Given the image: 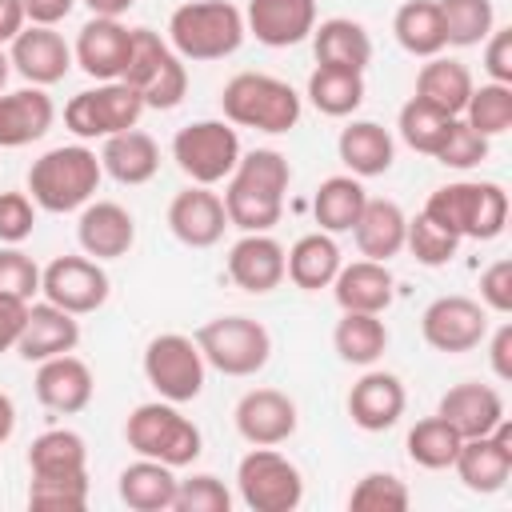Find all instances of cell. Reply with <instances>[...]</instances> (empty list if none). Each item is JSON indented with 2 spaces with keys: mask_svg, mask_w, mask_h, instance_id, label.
<instances>
[{
  "mask_svg": "<svg viewBox=\"0 0 512 512\" xmlns=\"http://www.w3.org/2000/svg\"><path fill=\"white\" fill-rule=\"evenodd\" d=\"M40 292V268L28 252H20L16 244L0 248V296H16V300H32Z\"/></svg>",
  "mask_w": 512,
  "mask_h": 512,
  "instance_id": "50",
  "label": "cell"
},
{
  "mask_svg": "<svg viewBox=\"0 0 512 512\" xmlns=\"http://www.w3.org/2000/svg\"><path fill=\"white\" fill-rule=\"evenodd\" d=\"M8 60H12V72H20L28 84L48 88V84H56V80L68 76V68H72V48L64 44V36H60L56 28L24 24L20 36L8 44Z\"/></svg>",
  "mask_w": 512,
  "mask_h": 512,
  "instance_id": "18",
  "label": "cell"
},
{
  "mask_svg": "<svg viewBox=\"0 0 512 512\" xmlns=\"http://www.w3.org/2000/svg\"><path fill=\"white\" fill-rule=\"evenodd\" d=\"M460 120L472 124V128H476L480 136H488V140L500 136V132H508V128H512V84L488 80V84L472 88V96H468Z\"/></svg>",
  "mask_w": 512,
  "mask_h": 512,
  "instance_id": "43",
  "label": "cell"
},
{
  "mask_svg": "<svg viewBox=\"0 0 512 512\" xmlns=\"http://www.w3.org/2000/svg\"><path fill=\"white\" fill-rule=\"evenodd\" d=\"M244 12L228 0H188L168 16V44L180 60H224L244 44Z\"/></svg>",
  "mask_w": 512,
  "mask_h": 512,
  "instance_id": "3",
  "label": "cell"
},
{
  "mask_svg": "<svg viewBox=\"0 0 512 512\" xmlns=\"http://www.w3.org/2000/svg\"><path fill=\"white\" fill-rule=\"evenodd\" d=\"M332 344L340 352L344 364H376L388 348V324L380 320V312H344L336 320V332H332Z\"/></svg>",
  "mask_w": 512,
  "mask_h": 512,
  "instance_id": "39",
  "label": "cell"
},
{
  "mask_svg": "<svg viewBox=\"0 0 512 512\" xmlns=\"http://www.w3.org/2000/svg\"><path fill=\"white\" fill-rule=\"evenodd\" d=\"M392 32H396V44L408 56H424L428 60V56H440L448 48L436 0H404L396 8V16H392Z\"/></svg>",
  "mask_w": 512,
  "mask_h": 512,
  "instance_id": "37",
  "label": "cell"
},
{
  "mask_svg": "<svg viewBox=\"0 0 512 512\" xmlns=\"http://www.w3.org/2000/svg\"><path fill=\"white\" fill-rule=\"evenodd\" d=\"M340 248L328 232H308L300 236L288 252H284V276L304 288V292H320V288H332L336 272H340Z\"/></svg>",
  "mask_w": 512,
  "mask_h": 512,
  "instance_id": "33",
  "label": "cell"
},
{
  "mask_svg": "<svg viewBox=\"0 0 512 512\" xmlns=\"http://www.w3.org/2000/svg\"><path fill=\"white\" fill-rule=\"evenodd\" d=\"M20 4H24V20L28 24H44V28H56L76 8V0H20Z\"/></svg>",
  "mask_w": 512,
  "mask_h": 512,
  "instance_id": "55",
  "label": "cell"
},
{
  "mask_svg": "<svg viewBox=\"0 0 512 512\" xmlns=\"http://www.w3.org/2000/svg\"><path fill=\"white\" fill-rule=\"evenodd\" d=\"M144 380L160 392V400L188 404L204 392V356L192 336L160 332L144 348Z\"/></svg>",
  "mask_w": 512,
  "mask_h": 512,
  "instance_id": "12",
  "label": "cell"
},
{
  "mask_svg": "<svg viewBox=\"0 0 512 512\" xmlns=\"http://www.w3.org/2000/svg\"><path fill=\"white\" fill-rule=\"evenodd\" d=\"M28 468L36 480L56 476H88V444L72 428H48L28 448Z\"/></svg>",
  "mask_w": 512,
  "mask_h": 512,
  "instance_id": "35",
  "label": "cell"
},
{
  "mask_svg": "<svg viewBox=\"0 0 512 512\" xmlns=\"http://www.w3.org/2000/svg\"><path fill=\"white\" fill-rule=\"evenodd\" d=\"M488 364L496 372V380H512V324L504 320L496 332H492V344H488Z\"/></svg>",
  "mask_w": 512,
  "mask_h": 512,
  "instance_id": "56",
  "label": "cell"
},
{
  "mask_svg": "<svg viewBox=\"0 0 512 512\" xmlns=\"http://www.w3.org/2000/svg\"><path fill=\"white\" fill-rule=\"evenodd\" d=\"M404 448H408V460H412V464H420V468H428V472H440V468H452V460H456V452H460V432H456L448 420L428 416V420L412 424Z\"/></svg>",
  "mask_w": 512,
  "mask_h": 512,
  "instance_id": "41",
  "label": "cell"
},
{
  "mask_svg": "<svg viewBox=\"0 0 512 512\" xmlns=\"http://www.w3.org/2000/svg\"><path fill=\"white\" fill-rule=\"evenodd\" d=\"M332 296L340 312H384L396 296V280L380 260H352V264H340L332 280Z\"/></svg>",
  "mask_w": 512,
  "mask_h": 512,
  "instance_id": "28",
  "label": "cell"
},
{
  "mask_svg": "<svg viewBox=\"0 0 512 512\" xmlns=\"http://www.w3.org/2000/svg\"><path fill=\"white\" fill-rule=\"evenodd\" d=\"M100 180H104L100 156L92 148H84V144L48 148L28 168L32 204L44 208V212H76V208H84L96 196Z\"/></svg>",
  "mask_w": 512,
  "mask_h": 512,
  "instance_id": "2",
  "label": "cell"
},
{
  "mask_svg": "<svg viewBox=\"0 0 512 512\" xmlns=\"http://www.w3.org/2000/svg\"><path fill=\"white\" fill-rule=\"evenodd\" d=\"M308 100L324 116H352L364 104V72L316 64V72L308 76Z\"/></svg>",
  "mask_w": 512,
  "mask_h": 512,
  "instance_id": "40",
  "label": "cell"
},
{
  "mask_svg": "<svg viewBox=\"0 0 512 512\" xmlns=\"http://www.w3.org/2000/svg\"><path fill=\"white\" fill-rule=\"evenodd\" d=\"M8 76H12V60H8V52L0 48V92H4V84H8Z\"/></svg>",
  "mask_w": 512,
  "mask_h": 512,
  "instance_id": "60",
  "label": "cell"
},
{
  "mask_svg": "<svg viewBox=\"0 0 512 512\" xmlns=\"http://www.w3.org/2000/svg\"><path fill=\"white\" fill-rule=\"evenodd\" d=\"M168 228L188 248H212V244H220V236L228 228L224 200L204 184H188L168 204Z\"/></svg>",
  "mask_w": 512,
  "mask_h": 512,
  "instance_id": "19",
  "label": "cell"
},
{
  "mask_svg": "<svg viewBox=\"0 0 512 512\" xmlns=\"http://www.w3.org/2000/svg\"><path fill=\"white\" fill-rule=\"evenodd\" d=\"M436 160H440L444 168L468 172V168H476V164H484V160H488V136H480L472 124H464V120L456 116V120L448 124L444 144L436 148Z\"/></svg>",
  "mask_w": 512,
  "mask_h": 512,
  "instance_id": "48",
  "label": "cell"
},
{
  "mask_svg": "<svg viewBox=\"0 0 512 512\" xmlns=\"http://www.w3.org/2000/svg\"><path fill=\"white\" fill-rule=\"evenodd\" d=\"M124 440L136 456L160 460L168 468H184L204 452L200 428L172 404V400H148L136 404L132 416L124 420Z\"/></svg>",
  "mask_w": 512,
  "mask_h": 512,
  "instance_id": "6",
  "label": "cell"
},
{
  "mask_svg": "<svg viewBox=\"0 0 512 512\" xmlns=\"http://www.w3.org/2000/svg\"><path fill=\"white\" fill-rule=\"evenodd\" d=\"M24 320H28V300L0 296V352L16 348V340L24 332Z\"/></svg>",
  "mask_w": 512,
  "mask_h": 512,
  "instance_id": "54",
  "label": "cell"
},
{
  "mask_svg": "<svg viewBox=\"0 0 512 512\" xmlns=\"http://www.w3.org/2000/svg\"><path fill=\"white\" fill-rule=\"evenodd\" d=\"M80 344V320L56 304H32L28 300V320H24V332L16 340V352L20 360L28 364H40V360H52V356H64V352H76Z\"/></svg>",
  "mask_w": 512,
  "mask_h": 512,
  "instance_id": "24",
  "label": "cell"
},
{
  "mask_svg": "<svg viewBox=\"0 0 512 512\" xmlns=\"http://www.w3.org/2000/svg\"><path fill=\"white\" fill-rule=\"evenodd\" d=\"M484 72L496 84H512V28H492L484 36Z\"/></svg>",
  "mask_w": 512,
  "mask_h": 512,
  "instance_id": "53",
  "label": "cell"
},
{
  "mask_svg": "<svg viewBox=\"0 0 512 512\" xmlns=\"http://www.w3.org/2000/svg\"><path fill=\"white\" fill-rule=\"evenodd\" d=\"M456 116H444L440 108H432V104H424V100H408L404 108H400V116H396V128H400V140L412 148V152H424V156H436V148L444 144V136H448V124H452Z\"/></svg>",
  "mask_w": 512,
  "mask_h": 512,
  "instance_id": "44",
  "label": "cell"
},
{
  "mask_svg": "<svg viewBox=\"0 0 512 512\" xmlns=\"http://www.w3.org/2000/svg\"><path fill=\"white\" fill-rule=\"evenodd\" d=\"M140 112L144 100L124 80H100L96 88H84L64 104V124L80 140H108L124 128H136Z\"/></svg>",
  "mask_w": 512,
  "mask_h": 512,
  "instance_id": "11",
  "label": "cell"
},
{
  "mask_svg": "<svg viewBox=\"0 0 512 512\" xmlns=\"http://www.w3.org/2000/svg\"><path fill=\"white\" fill-rule=\"evenodd\" d=\"M480 304L496 316L512 312V260H496L480 272Z\"/></svg>",
  "mask_w": 512,
  "mask_h": 512,
  "instance_id": "52",
  "label": "cell"
},
{
  "mask_svg": "<svg viewBox=\"0 0 512 512\" xmlns=\"http://www.w3.org/2000/svg\"><path fill=\"white\" fill-rule=\"evenodd\" d=\"M336 152H340L344 168H348L356 180L384 176V172L392 168V160H396L392 132H388V128H380L376 120H352L348 128H340Z\"/></svg>",
  "mask_w": 512,
  "mask_h": 512,
  "instance_id": "30",
  "label": "cell"
},
{
  "mask_svg": "<svg viewBox=\"0 0 512 512\" xmlns=\"http://www.w3.org/2000/svg\"><path fill=\"white\" fill-rule=\"evenodd\" d=\"M76 240L92 260H120L136 244V220L116 200H88L76 220Z\"/></svg>",
  "mask_w": 512,
  "mask_h": 512,
  "instance_id": "20",
  "label": "cell"
},
{
  "mask_svg": "<svg viewBox=\"0 0 512 512\" xmlns=\"http://www.w3.org/2000/svg\"><path fill=\"white\" fill-rule=\"evenodd\" d=\"M420 332L436 352H472L488 336V308L472 296H436L420 316Z\"/></svg>",
  "mask_w": 512,
  "mask_h": 512,
  "instance_id": "14",
  "label": "cell"
},
{
  "mask_svg": "<svg viewBox=\"0 0 512 512\" xmlns=\"http://www.w3.org/2000/svg\"><path fill=\"white\" fill-rule=\"evenodd\" d=\"M312 52H316V64H324V68L364 72L372 60V40H368L364 24H356L348 16H332L312 28Z\"/></svg>",
  "mask_w": 512,
  "mask_h": 512,
  "instance_id": "32",
  "label": "cell"
},
{
  "mask_svg": "<svg viewBox=\"0 0 512 512\" xmlns=\"http://www.w3.org/2000/svg\"><path fill=\"white\" fill-rule=\"evenodd\" d=\"M56 120V104L44 88L28 84L16 92H0V148H24L40 140Z\"/></svg>",
  "mask_w": 512,
  "mask_h": 512,
  "instance_id": "26",
  "label": "cell"
},
{
  "mask_svg": "<svg viewBox=\"0 0 512 512\" xmlns=\"http://www.w3.org/2000/svg\"><path fill=\"white\" fill-rule=\"evenodd\" d=\"M436 8H440V20H444V40L452 48L484 44V36L496 28L492 0H436Z\"/></svg>",
  "mask_w": 512,
  "mask_h": 512,
  "instance_id": "42",
  "label": "cell"
},
{
  "mask_svg": "<svg viewBox=\"0 0 512 512\" xmlns=\"http://www.w3.org/2000/svg\"><path fill=\"white\" fill-rule=\"evenodd\" d=\"M228 508H232V492L212 472H196L176 484L172 512H228Z\"/></svg>",
  "mask_w": 512,
  "mask_h": 512,
  "instance_id": "47",
  "label": "cell"
},
{
  "mask_svg": "<svg viewBox=\"0 0 512 512\" xmlns=\"http://www.w3.org/2000/svg\"><path fill=\"white\" fill-rule=\"evenodd\" d=\"M424 212L460 240H496L508 224V192L496 180H456L436 188Z\"/></svg>",
  "mask_w": 512,
  "mask_h": 512,
  "instance_id": "5",
  "label": "cell"
},
{
  "mask_svg": "<svg viewBox=\"0 0 512 512\" xmlns=\"http://www.w3.org/2000/svg\"><path fill=\"white\" fill-rule=\"evenodd\" d=\"M24 24H28V20H24V4H20V0H0V48L12 44Z\"/></svg>",
  "mask_w": 512,
  "mask_h": 512,
  "instance_id": "57",
  "label": "cell"
},
{
  "mask_svg": "<svg viewBox=\"0 0 512 512\" xmlns=\"http://www.w3.org/2000/svg\"><path fill=\"white\" fill-rule=\"evenodd\" d=\"M404 248L416 256V264H424V268H440V264H448V260L456 256L460 236H456V232H448L444 224H436L428 212H420V216H412V220H408Z\"/></svg>",
  "mask_w": 512,
  "mask_h": 512,
  "instance_id": "45",
  "label": "cell"
},
{
  "mask_svg": "<svg viewBox=\"0 0 512 512\" xmlns=\"http://www.w3.org/2000/svg\"><path fill=\"white\" fill-rule=\"evenodd\" d=\"M16 432V404L8 392H0V444H8Z\"/></svg>",
  "mask_w": 512,
  "mask_h": 512,
  "instance_id": "58",
  "label": "cell"
},
{
  "mask_svg": "<svg viewBox=\"0 0 512 512\" xmlns=\"http://www.w3.org/2000/svg\"><path fill=\"white\" fill-rule=\"evenodd\" d=\"M176 484H180V480L172 476L168 464L140 456L136 464H128V468L120 472L116 492H120V500H124L132 512H168L172 500H176Z\"/></svg>",
  "mask_w": 512,
  "mask_h": 512,
  "instance_id": "36",
  "label": "cell"
},
{
  "mask_svg": "<svg viewBox=\"0 0 512 512\" xmlns=\"http://www.w3.org/2000/svg\"><path fill=\"white\" fill-rule=\"evenodd\" d=\"M364 200H368V192L352 172L348 176H328L312 196V216H316L320 232H328V236L332 232H352V224L364 212Z\"/></svg>",
  "mask_w": 512,
  "mask_h": 512,
  "instance_id": "38",
  "label": "cell"
},
{
  "mask_svg": "<svg viewBox=\"0 0 512 512\" xmlns=\"http://www.w3.org/2000/svg\"><path fill=\"white\" fill-rule=\"evenodd\" d=\"M196 348L204 364H212L224 376H256L272 356V336L252 316H216L200 324Z\"/></svg>",
  "mask_w": 512,
  "mask_h": 512,
  "instance_id": "8",
  "label": "cell"
},
{
  "mask_svg": "<svg viewBox=\"0 0 512 512\" xmlns=\"http://www.w3.org/2000/svg\"><path fill=\"white\" fill-rule=\"evenodd\" d=\"M28 504L44 512H80L88 504V476H56L28 484Z\"/></svg>",
  "mask_w": 512,
  "mask_h": 512,
  "instance_id": "49",
  "label": "cell"
},
{
  "mask_svg": "<svg viewBox=\"0 0 512 512\" xmlns=\"http://www.w3.org/2000/svg\"><path fill=\"white\" fill-rule=\"evenodd\" d=\"M288 184H292V164L276 148L240 152L228 188L220 196L228 224L240 232H268L272 224H280Z\"/></svg>",
  "mask_w": 512,
  "mask_h": 512,
  "instance_id": "1",
  "label": "cell"
},
{
  "mask_svg": "<svg viewBox=\"0 0 512 512\" xmlns=\"http://www.w3.org/2000/svg\"><path fill=\"white\" fill-rule=\"evenodd\" d=\"M472 72L460 60L448 56H428V64L416 72V100L440 108L444 116H460L468 96H472Z\"/></svg>",
  "mask_w": 512,
  "mask_h": 512,
  "instance_id": "34",
  "label": "cell"
},
{
  "mask_svg": "<svg viewBox=\"0 0 512 512\" xmlns=\"http://www.w3.org/2000/svg\"><path fill=\"white\" fill-rule=\"evenodd\" d=\"M100 168L116 184H148L160 172V144L140 128H124V132L104 140Z\"/></svg>",
  "mask_w": 512,
  "mask_h": 512,
  "instance_id": "31",
  "label": "cell"
},
{
  "mask_svg": "<svg viewBox=\"0 0 512 512\" xmlns=\"http://www.w3.org/2000/svg\"><path fill=\"white\" fill-rule=\"evenodd\" d=\"M36 400L48 408V412H84L92 404V392H96V380H92V368L64 352V356H52V360H40L36 368Z\"/></svg>",
  "mask_w": 512,
  "mask_h": 512,
  "instance_id": "23",
  "label": "cell"
},
{
  "mask_svg": "<svg viewBox=\"0 0 512 512\" xmlns=\"http://www.w3.org/2000/svg\"><path fill=\"white\" fill-rule=\"evenodd\" d=\"M132 56V28L120 24V16H92L72 48V60L92 80H120Z\"/></svg>",
  "mask_w": 512,
  "mask_h": 512,
  "instance_id": "16",
  "label": "cell"
},
{
  "mask_svg": "<svg viewBox=\"0 0 512 512\" xmlns=\"http://www.w3.org/2000/svg\"><path fill=\"white\" fill-rule=\"evenodd\" d=\"M36 228V204L28 192H0V244H20Z\"/></svg>",
  "mask_w": 512,
  "mask_h": 512,
  "instance_id": "51",
  "label": "cell"
},
{
  "mask_svg": "<svg viewBox=\"0 0 512 512\" xmlns=\"http://www.w3.org/2000/svg\"><path fill=\"white\" fill-rule=\"evenodd\" d=\"M172 160L192 184H220L240 160V136L228 120H196L172 136Z\"/></svg>",
  "mask_w": 512,
  "mask_h": 512,
  "instance_id": "9",
  "label": "cell"
},
{
  "mask_svg": "<svg viewBox=\"0 0 512 512\" xmlns=\"http://www.w3.org/2000/svg\"><path fill=\"white\" fill-rule=\"evenodd\" d=\"M452 468H456V476L468 492H480V496L500 492L512 476V428H508V420H500L484 436L460 440V452H456Z\"/></svg>",
  "mask_w": 512,
  "mask_h": 512,
  "instance_id": "15",
  "label": "cell"
},
{
  "mask_svg": "<svg viewBox=\"0 0 512 512\" xmlns=\"http://www.w3.org/2000/svg\"><path fill=\"white\" fill-rule=\"evenodd\" d=\"M120 80L144 100V108H160V112L176 108L188 92L184 60L152 28H132V56H128V68Z\"/></svg>",
  "mask_w": 512,
  "mask_h": 512,
  "instance_id": "7",
  "label": "cell"
},
{
  "mask_svg": "<svg viewBox=\"0 0 512 512\" xmlns=\"http://www.w3.org/2000/svg\"><path fill=\"white\" fill-rule=\"evenodd\" d=\"M228 276L236 288L264 296L284 284V244L272 240L268 232H244L228 248Z\"/></svg>",
  "mask_w": 512,
  "mask_h": 512,
  "instance_id": "22",
  "label": "cell"
},
{
  "mask_svg": "<svg viewBox=\"0 0 512 512\" xmlns=\"http://www.w3.org/2000/svg\"><path fill=\"white\" fill-rule=\"evenodd\" d=\"M244 28L268 48H292L316 28V0H248Z\"/></svg>",
  "mask_w": 512,
  "mask_h": 512,
  "instance_id": "21",
  "label": "cell"
},
{
  "mask_svg": "<svg viewBox=\"0 0 512 512\" xmlns=\"http://www.w3.org/2000/svg\"><path fill=\"white\" fill-rule=\"evenodd\" d=\"M404 384L392 372H364L348 392V416L364 432H384L404 416Z\"/></svg>",
  "mask_w": 512,
  "mask_h": 512,
  "instance_id": "25",
  "label": "cell"
},
{
  "mask_svg": "<svg viewBox=\"0 0 512 512\" xmlns=\"http://www.w3.org/2000/svg\"><path fill=\"white\" fill-rule=\"evenodd\" d=\"M236 492L252 512H292L304 500V476L276 448H252L236 464Z\"/></svg>",
  "mask_w": 512,
  "mask_h": 512,
  "instance_id": "10",
  "label": "cell"
},
{
  "mask_svg": "<svg viewBox=\"0 0 512 512\" xmlns=\"http://www.w3.org/2000/svg\"><path fill=\"white\" fill-rule=\"evenodd\" d=\"M92 8V16H124L136 0H84Z\"/></svg>",
  "mask_w": 512,
  "mask_h": 512,
  "instance_id": "59",
  "label": "cell"
},
{
  "mask_svg": "<svg viewBox=\"0 0 512 512\" xmlns=\"http://www.w3.org/2000/svg\"><path fill=\"white\" fill-rule=\"evenodd\" d=\"M436 416L448 420L460 432V440L484 436L504 420V396L492 384H456L440 396Z\"/></svg>",
  "mask_w": 512,
  "mask_h": 512,
  "instance_id": "27",
  "label": "cell"
},
{
  "mask_svg": "<svg viewBox=\"0 0 512 512\" xmlns=\"http://www.w3.org/2000/svg\"><path fill=\"white\" fill-rule=\"evenodd\" d=\"M408 504H412V492L396 472H368L356 480L348 496V508L356 512H404Z\"/></svg>",
  "mask_w": 512,
  "mask_h": 512,
  "instance_id": "46",
  "label": "cell"
},
{
  "mask_svg": "<svg viewBox=\"0 0 512 512\" xmlns=\"http://www.w3.org/2000/svg\"><path fill=\"white\" fill-rule=\"evenodd\" d=\"M404 232H408V216L396 200H364V212L360 220L352 224V236H356V248L364 260H380L388 264L392 256L404 252Z\"/></svg>",
  "mask_w": 512,
  "mask_h": 512,
  "instance_id": "29",
  "label": "cell"
},
{
  "mask_svg": "<svg viewBox=\"0 0 512 512\" xmlns=\"http://www.w3.org/2000/svg\"><path fill=\"white\" fill-rule=\"evenodd\" d=\"M40 292L48 304L88 316L108 300V272L92 256H56L48 268H40Z\"/></svg>",
  "mask_w": 512,
  "mask_h": 512,
  "instance_id": "13",
  "label": "cell"
},
{
  "mask_svg": "<svg viewBox=\"0 0 512 512\" xmlns=\"http://www.w3.org/2000/svg\"><path fill=\"white\" fill-rule=\"evenodd\" d=\"M220 108L228 124L280 136L300 120V92L288 80L268 72H236L220 88Z\"/></svg>",
  "mask_w": 512,
  "mask_h": 512,
  "instance_id": "4",
  "label": "cell"
},
{
  "mask_svg": "<svg viewBox=\"0 0 512 512\" xmlns=\"http://www.w3.org/2000/svg\"><path fill=\"white\" fill-rule=\"evenodd\" d=\"M296 424H300L296 404L280 388H252L236 404V432L252 448H276V444H284L296 432Z\"/></svg>",
  "mask_w": 512,
  "mask_h": 512,
  "instance_id": "17",
  "label": "cell"
}]
</instances>
